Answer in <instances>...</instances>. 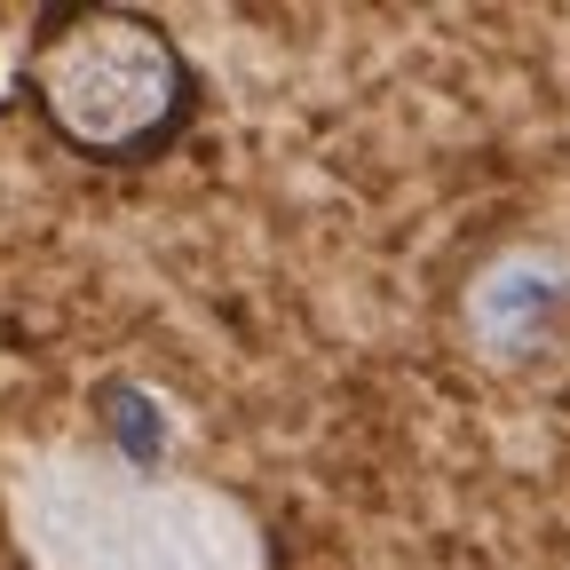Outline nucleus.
Returning <instances> with one entry per match:
<instances>
[{"instance_id":"nucleus-1","label":"nucleus","mask_w":570,"mask_h":570,"mask_svg":"<svg viewBox=\"0 0 570 570\" xmlns=\"http://www.w3.org/2000/svg\"><path fill=\"white\" fill-rule=\"evenodd\" d=\"M40 127L88 167H151L198 111L183 40L142 9H48L24 40Z\"/></svg>"},{"instance_id":"nucleus-2","label":"nucleus","mask_w":570,"mask_h":570,"mask_svg":"<svg viewBox=\"0 0 570 570\" xmlns=\"http://www.w3.org/2000/svg\"><path fill=\"white\" fill-rule=\"evenodd\" d=\"M570 325V254L554 246H508L483 254L460 285V341L483 365H531Z\"/></svg>"}]
</instances>
